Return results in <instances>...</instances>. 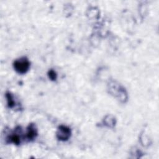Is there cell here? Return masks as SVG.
<instances>
[{"label":"cell","mask_w":159,"mask_h":159,"mask_svg":"<svg viewBox=\"0 0 159 159\" xmlns=\"http://www.w3.org/2000/svg\"><path fill=\"white\" fill-rule=\"evenodd\" d=\"M36 135H37L36 129H35L34 126V125L32 124L29 126L28 131L26 134V137L28 139L32 140L33 139H34Z\"/></svg>","instance_id":"cell-3"},{"label":"cell","mask_w":159,"mask_h":159,"mask_svg":"<svg viewBox=\"0 0 159 159\" xmlns=\"http://www.w3.org/2000/svg\"><path fill=\"white\" fill-rule=\"evenodd\" d=\"M14 67L16 72L19 73L23 74L26 73L29 70L30 63L26 58L22 57L15 61Z\"/></svg>","instance_id":"cell-1"},{"label":"cell","mask_w":159,"mask_h":159,"mask_svg":"<svg viewBox=\"0 0 159 159\" xmlns=\"http://www.w3.org/2000/svg\"><path fill=\"white\" fill-rule=\"evenodd\" d=\"M70 134L71 132L69 128H68L66 126H61L58 129L57 135L58 139H59L60 140L66 141L70 138Z\"/></svg>","instance_id":"cell-2"},{"label":"cell","mask_w":159,"mask_h":159,"mask_svg":"<svg viewBox=\"0 0 159 159\" xmlns=\"http://www.w3.org/2000/svg\"><path fill=\"white\" fill-rule=\"evenodd\" d=\"M7 99H8V104L9 108H13L15 106V101L13 100V98L11 96V94L8 93L6 95Z\"/></svg>","instance_id":"cell-4"},{"label":"cell","mask_w":159,"mask_h":159,"mask_svg":"<svg viewBox=\"0 0 159 159\" xmlns=\"http://www.w3.org/2000/svg\"><path fill=\"white\" fill-rule=\"evenodd\" d=\"M49 76L50 77V78L51 80H55L57 78V75L55 73V72L53 70H50L49 73Z\"/></svg>","instance_id":"cell-5"}]
</instances>
